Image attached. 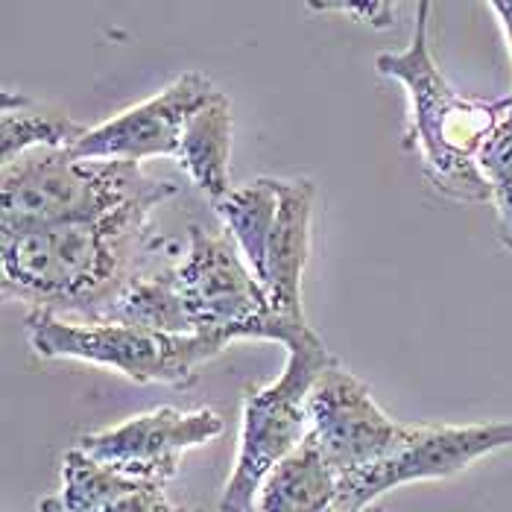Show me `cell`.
Returning <instances> with one entry per match:
<instances>
[{"label": "cell", "mask_w": 512, "mask_h": 512, "mask_svg": "<svg viewBox=\"0 0 512 512\" xmlns=\"http://www.w3.org/2000/svg\"><path fill=\"white\" fill-rule=\"evenodd\" d=\"M229 156H232V103L223 91L205 100L185 123L176 161L191 182L211 202L223 199L229 188Z\"/></svg>", "instance_id": "14"}, {"label": "cell", "mask_w": 512, "mask_h": 512, "mask_svg": "<svg viewBox=\"0 0 512 512\" xmlns=\"http://www.w3.org/2000/svg\"><path fill=\"white\" fill-rule=\"evenodd\" d=\"M431 3L416 6L410 47L401 53H378L375 68L381 77L398 79L410 97V126L404 147L419 150L422 170L436 194L454 202H492L486 176L477 167V153L510 109L504 100L486 103L463 97L448 85L431 53Z\"/></svg>", "instance_id": "2"}, {"label": "cell", "mask_w": 512, "mask_h": 512, "mask_svg": "<svg viewBox=\"0 0 512 512\" xmlns=\"http://www.w3.org/2000/svg\"><path fill=\"white\" fill-rule=\"evenodd\" d=\"M135 161H85L71 150H30L0 170V232L112 217L135 202L176 197Z\"/></svg>", "instance_id": "3"}, {"label": "cell", "mask_w": 512, "mask_h": 512, "mask_svg": "<svg viewBox=\"0 0 512 512\" xmlns=\"http://www.w3.org/2000/svg\"><path fill=\"white\" fill-rule=\"evenodd\" d=\"M217 94L214 82L188 71L161 88L156 97L120 112L112 120L88 129L71 153L85 161H135L144 158H176L182 132L191 115L205 100Z\"/></svg>", "instance_id": "10"}, {"label": "cell", "mask_w": 512, "mask_h": 512, "mask_svg": "<svg viewBox=\"0 0 512 512\" xmlns=\"http://www.w3.org/2000/svg\"><path fill=\"white\" fill-rule=\"evenodd\" d=\"M173 267L176 261H167L132 278L120 290L118 299L94 322H118V325L150 328V331H164V334H191L182 296L176 290Z\"/></svg>", "instance_id": "15"}, {"label": "cell", "mask_w": 512, "mask_h": 512, "mask_svg": "<svg viewBox=\"0 0 512 512\" xmlns=\"http://www.w3.org/2000/svg\"><path fill=\"white\" fill-rule=\"evenodd\" d=\"M229 235L235 237L240 255L252 267L255 278H264L267 249L278 217V179H255L243 188H232L217 202H211Z\"/></svg>", "instance_id": "17"}, {"label": "cell", "mask_w": 512, "mask_h": 512, "mask_svg": "<svg viewBox=\"0 0 512 512\" xmlns=\"http://www.w3.org/2000/svg\"><path fill=\"white\" fill-rule=\"evenodd\" d=\"M281 346L287 349V366L281 378L270 387L249 390L243 401L235 472L220 495V512L255 510L264 477L311 434L308 395L316 378L337 363V357L325 349L311 325L293 328Z\"/></svg>", "instance_id": "4"}, {"label": "cell", "mask_w": 512, "mask_h": 512, "mask_svg": "<svg viewBox=\"0 0 512 512\" xmlns=\"http://www.w3.org/2000/svg\"><path fill=\"white\" fill-rule=\"evenodd\" d=\"M328 512H346V510H337V507H334V510H328Z\"/></svg>", "instance_id": "23"}, {"label": "cell", "mask_w": 512, "mask_h": 512, "mask_svg": "<svg viewBox=\"0 0 512 512\" xmlns=\"http://www.w3.org/2000/svg\"><path fill=\"white\" fill-rule=\"evenodd\" d=\"M369 512H384V510H378V507H375V510H372V507H369Z\"/></svg>", "instance_id": "22"}, {"label": "cell", "mask_w": 512, "mask_h": 512, "mask_svg": "<svg viewBox=\"0 0 512 512\" xmlns=\"http://www.w3.org/2000/svg\"><path fill=\"white\" fill-rule=\"evenodd\" d=\"M489 9L498 15V21H501V27H504V33H507V41H510V50H512V3H501V0H495V3H489ZM512 100V94H510Z\"/></svg>", "instance_id": "20"}, {"label": "cell", "mask_w": 512, "mask_h": 512, "mask_svg": "<svg viewBox=\"0 0 512 512\" xmlns=\"http://www.w3.org/2000/svg\"><path fill=\"white\" fill-rule=\"evenodd\" d=\"M504 103H507V106H510V109H512V100H510V97H504Z\"/></svg>", "instance_id": "21"}, {"label": "cell", "mask_w": 512, "mask_h": 512, "mask_svg": "<svg viewBox=\"0 0 512 512\" xmlns=\"http://www.w3.org/2000/svg\"><path fill=\"white\" fill-rule=\"evenodd\" d=\"M477 167L489 182L498 217V240L512 252V109L504 112L477 153Z\"/></svg>", "instance_id": "18"}, {"label": "cell", "mask_w": 512, "mask_h": 512, "mask_svg": "<svg viewBox=\"0 0 512 512\" xmlns=\"http://www.w3.org/2000/svg\"><path fill=\"white\" fill-rule=\"evenodd\" d=\"M314 199L316 185L311 179H278V217L261 284L273 311L284 319H305L302 273L311 258Z\"/></svg>", "instance_id": "11"}, {"label": "cell", "mask_w": 512, "mask_h": 512, "mask_svg": "<svg viewBox=\"0 0 512 512\" xmlns=\"http://www.w3.org/2000/svg\"><path fill=\"white\" fill-rule=\"evenodd\" d=\"M507 445H512V422L401 425L395 445L375 466L340 480L337 510L366 512L375 498L395 486L451 477Z\"/></svg>", "instance_id": "7"}, {"label": "cell", "mask_w": 512, "mask_h": 512, "mask_svg": "<svg viewBox=\"0 0 512 512\" xmlns=\"http://www.w3.org/2000/svg\"><path fill=\"white\" fill-rule=\"evenodd\" d=\"M314 12H343L355 15L360 24H369L375 30H390L395 24V3H308Z\"/></svg>", "instance_id": "19"}, {"label": "cell", "mask_w": 512, "mask_h": 512, "mask_svg": "<svg viewBox=\"0 0 512 512\" xmlns=\"http://www.w3.org/2000/svg\"><path fill=\"white\" fill-rule=\"evenodd\" d=\"M191 334L235 340H270L276 311L264 284L226 235L188 229V249L173 267Z\"/></svg>", "instance_id": "6"}, {"label": "cell", "mask_w": 512, "mask_h": 512, "mask_svg": "<svg viewBox=\"0 0 512 512\" xmlns=\"http://www.w3.org/2000/svg\"><path fill=\"white\" fill-rule=\"evenodd\" d=\"M27 337L44 360H85L115 369L135 384L194 387L199 366L229 343L202 334H164L118 322H77L50 311L27 314Z\"/></svg>", "instance_id": "5"}, {"label": "cell", "mask_w": 512, "mask_h": 512, "mask_svg": "<svg viewBox=\"0 0 512 512\" xmlns=\"http://www.w3.org/2000/svg\"><path fill=\"white\" fill-rule=\"evenodd\" d=\"M308 416L311 434L328 463L340 472V480L375 466L401 434V422H393L375 404L369 387L340 363L328 366L314 381Z\"/></svg>", "instance_id": "9"}, {"label": "cell", "mask_w": 512, "mask_h": 512, "mask_svg": "<svg viewBox=\"0 0 512 512\" xmlns=\"http://www.w3.org/2000/svg\"><path fill=\"white\" fill-rule=\"evenodd\" d=\"M223 428L226 425L220 413L208 407L202 410L158 407L144 416L126 419L115 428L79 436L77 448L109 469L167 483L170 477H176L182 457L191 448L217 439Z\"/></svg>", "instance_id": "8"}, {"label": "cell", "mask_w": 512, "mask_h": 512, "mask_svg": "<svg viewBox=\"0 0 512 512\" xmlns=\"http://www.w3.org/2000/svg\"><path fill=\"white\" fill-rule=\"evenodd\" d=\"M85 132L65 112L41 109L18 91L6 88L0 97V167L30 150H71Z\"/></svg>", "instance_id": "16"}, {"label": "cell", "mask_w": 512, "mask_h": 512, "mask_svg": "<svg viewBox=\"0 0 512 512\" xmlns=\"http://www.w3.org/2000/svg\"><path fill=\"white\" fill-rule=\"evenodd\" d=\"M340 498V472L314 434L264 477L252 512H328Z\"/></svg>", "instance_id": "13"}, {"label": "cell", "mask_w": 512, "mask_h": 512, "mask_svg": "<svg viewBox=\"0 0 512 512\" xmlns=\"http://www.w3.org/2000/svg\"><path fill=\"white\" fill-rule=\"evenodd\" d=\"M156 202L112 217L0 232L3 296L77 322H94L144 270L170 261L176 243L150 229Z\"/></svg>", "instance_id": "1"}, {"label": "cell", "mask_w": 512, "mask_h": 512, "mask_svg": "<svg viewBox=\"0 0 512 512\" xmlns=\"http://www.w3.org/2000/svg\"><path fill=\"white\" fill-rule=\"evenodd\" d=\"M39 512H188L173 504L164 483L109 469L79 451L62 460V492L39 504Z\"/></svg>", "instance_id": "12"}]
</instances>
